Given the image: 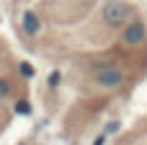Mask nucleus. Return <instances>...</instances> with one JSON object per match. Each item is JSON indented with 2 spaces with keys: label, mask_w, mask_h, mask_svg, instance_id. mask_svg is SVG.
<instances>
[{
  "label": "nucleus",
  "mask_w": 147,
  "mask_h": 145,
  "mask_svg": "<svg viewBox=\"0 0 147 145\" xmlns=\"http://www.w3.org/2000/svg\"><path fill=\"white\" fill-rule=\"evenodd\" d=\"M21 73H23V75H34V70H31V65H26V62L21 65Z\"/></svg>",
  "instance_id": "7"
},
{
  "label": "nucleus",
  "mask_w": 147,
  "mask_h": 145,
  "mask_svg": "<svg viewBox=\"0 0 147 145\" xmlns=\"http://www.w3.org/2000/svg\"><path fill=\"white\" fill-rule=\"evenodd\" d=\"M16 112H18V114H28L31 106H28V104H16Z\"/></svg>",
  "instance_id": "6"
},
{
  "label": "nucleus",
  "mask_w": 147,
  "mask_h": 145,
  "mask_svg": "<svg viewBox=\"0 0 147 145\" xmlns=\"http://www.w3.org/2000/svg\"><path fill=\"white\" fill-rule=\"evenodd\" d=\"M116 130H119V122H111V125L106 127V132H109V135H111V132H116Z\"/></svg>",
  "instance_id": "9"
},
{
  "label": "nucleus",
  "mask_w": 147,
  "mask_h": 145,
  "mask_svg": "<svg viewBox=\"0 0 147 145\" xmlns=\"http://www.w3.org/2000/svg\"><path fill=\"white\" fill-rule=\"evenodd\" d=\"M57 83H59V73H52L49 75V86H57Z\"/></svg>",
  "instance_id": "8"
},
{
  "label": "nucleus",
  "mask_w": 147,
  "mask_h": 145,
  "mask_svg": "<svg viewBox=\"0 0 147 145\" xmlns=\"http://www.w3.org/2000/svg\"><path fill=\"white\" fill-rule=\"evenodd\" d=\"M96 83H98L101 88H119V86L124 83V73H121L119 67L106 65V67H101V70L96 73Z\"/></svg>",
  "instance_id": "2"
},
{
  "label": "nucleus",
  "mask_w": 147,
  "mask_h": 145,
  "mask_svg": "<svg viewBox=\"0 0 147 145\" xmlns=\"http://www.w3.org/2000/svg\"><path fill=\"white\" fill-rule=\"evenodd\" d=\"M8 93H10V83L8 80H0V99H5Z\"/></svg>",
  "instance_id": "5"
},
{
  "label": "nucleus",
  "mask_w": 147,
  "mask_h": 145,
  "mask_svg": "<svg viewBox=\"0 0 147 145\" xmlns=\"http://www.w3.org/2000/svg\"><path fill=\"white\" fill-rule=\"evenodd\" d=\"M121 39H124V44H129V47H137V44H142L147 39V29L142 21H132L127 29H124V34H121Z\"/></svg>",
  "instance_id": "3"
},
{
  "label": "nucleus",
  "mask_w": 147,
  "mask_h": 145,
  "mask_svg": "<svg viewBox=\"0 0 147 145\" xmlns=\"http://www.w3.org/2000/svg\"><path fill=\"white\" fill-rule=\"evenodd\" d=\"M103 143H106V135H101V138H96V143H93V145H103Z\"/></svg>",
  "instance_id": "10"
},
{
  "label": "nucleus",
  "mask_w": 147,
  "mask_h": 145,
  "mask_svg": "<svg viewBox=\"0 0 147 145\" xmlns=\"http://www.w3.org/2000/svg\"><path fill=\"white\" fill-rule=\"evenodd\" d=\"M101 18H103V23H109V26H121V23H127V21L132 18V8H129L127 3H121V0H109V3L101 8Z\"/></svg>",
  "instance_id": "1"
},
{
  "label": "nucleus",
  "mask_w": 147,
  "mask_h": 145,
  "mask_svg": "<svg viewBox=\"0 0 147 145\" xmlns=\"http://www.w3.org/2000/svg\"><path fill=\"white\" fill-rule=\"evenodd\" d=\"M21 23H23V31H26V34H31V36L41 31V21H39V16H36V13H31V10H28V13H23Z\"/></svg>",
  "instance_id": "4"
}]
</instances>
